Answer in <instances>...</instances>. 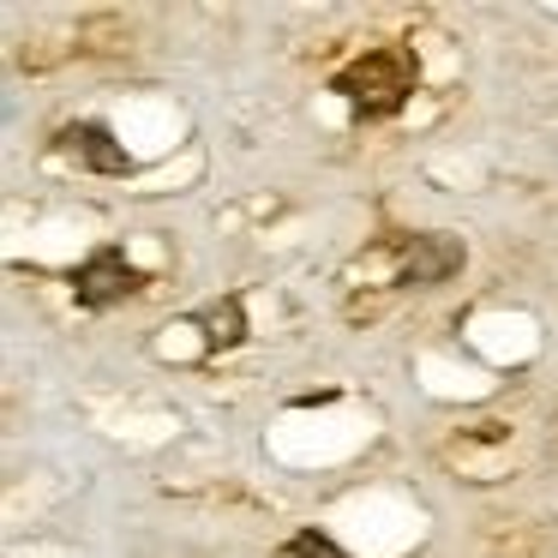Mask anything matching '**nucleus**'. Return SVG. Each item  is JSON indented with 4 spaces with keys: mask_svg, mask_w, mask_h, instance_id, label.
Returning <instances> with one entry per match:
<instances>
[{
    "mask_svg": "<svg viewBox=\"0 0 558 558\" xmlns=\"http://www.w3.org/2000/svg\"><path fill=\"white\" fill-rule=\"evenodd\" d=\"M414 90V61L402 49H366L337 73V97H349L354 114H397Z\"/></svg>",
    "mask_w": 558,
    "mask_h": 558,
    "instance_id": "nucleus-1",
    "label": "nucleus"
},
{
    "mask_svg": "<svg viewBox=\"0 0 558 558\" xmlns=\"http://www.w3.org/2000/svg\"><path fill=\"white\" fill-rule=\"evenodd\" d=\"M289 558H349V553H342L337 541H325L318 529H306V534H294V541H289Z\"/></svg>",
    "mask_w": 558,
    "mask_h": 558,
    "instance_id": "nucleus-6",
    "label": "nucleus"
},
{
    "mask_svg": "<svg viewBox=\"0 0 558 558\" xmlns=\"http://www.w3.org/2000/svg\"><path fill=\"white\" fill-rule=\"evenodd\" d=\"M138 289H145V270L126 258V246H97V253L73 270V294L85 306H114V301H126V294H138Z\"/></svg>",
    "mask_w": 558,
    "mask_h": 558,
    "instance_id": "nucleus-2",
    "label": "nucleus"
},
{
    "mask_svg": "<svg viewBox=\"0 0 558 558\" xmlns=\"http://www.w3.org/2000/svg\"><path fill=\"white\" fill-rule=\"evenodd\" d=\"M462 270V241L457 234H414L409 246H402V282H414V289H426V282H445Z\"/></svg>",
    "mask_w": 558,
    "mask_h": 558,
    "instance_id": "nucleus-4",
    "label": "nucleus"
},
{
    "mask_svg": "<svg viewBox=\"0 0 558 558\" xmlns=\"http://www.w3.org/2000/svg\"><path fill=\"white\" fill-rule=\"evenodd\" d=\"M54 145H61V157H73L78 169H90V174H133L126 145H114V133H109V126H97V121L61 126V133H54Z\"/></svg>",
    "mask_w": 558,
    "mask_h": 558,
    "instance_id": "nucleus-3",
    "label": "nucleus"
},
{
    "mask_svg": "<svg viewBox=\"0 0 558 558\" xmlns=\"http://www.w3.org/2000/svg\"><path fill=\"white\" fill-rule=\"evenodd\" d=\"M198 325H205V349L217 354V349H234V342L246 337V313H241V301H217V306H205L198 313Z\"/></svg>",
    "mask_w": 558,
    "mask_h": 558,
    "instance_id": "nucleus-5",
    "label": "nucleus"
}]
</instances>
